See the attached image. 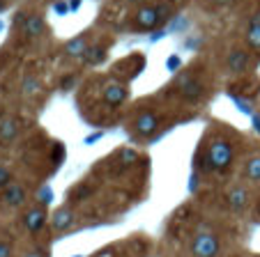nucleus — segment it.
<instances>
[{"mask_svg":"<svg viewBox=\"0 0 260 257\" xmlns=\"http://www.w3.org/2000/svg\"><path fill=\"white\" fill-rule=\"evenodd\" d=\"M0 257H12V243L0 239Z\"/></svg>","mask_w":260,"mask_h":257,"instance_id":"29","label":"nucleus"},{"mask_svg":"<svg viewBox=\"0 0 260 257\" xmlns=\"http://www.w3.org/2000/svg\"><path fill=\"white\" fill-rule=\"evenodd\" d=\"M19 133V122L16 120H3L0 122V140L3 142H12Z\"/></svg>","mask_w":260,"mask_h":257,"instance_id":"14","label":"nucleus"},{"mask_svg":"<svg viewBox=\"0 0 260 257\" xmlns=\"http://www.w3.org/2000/svg\"><path fill=\"white\" fill-rule=\"evenodd\" d=\"M164 34H166V30H157V32L152 34V42H159V39H161Z\"/></svg>","mask_w":260,"mask_h":257,"instance_id":"36","label":"nucleus"},{"mask_svg":"<svg viewBox=\"0 0 260 257\" xmlns=\"http://www.w3.org/2000/svg\"><path fill=\"white\" fill-rule=\"evenodd\" d=\"M53 12L58 16H67L69 14V3H67V0H55V3H53Z\"/></svg>","mask_w":260,"mask_h":257,"instance_id":"25","label":"nucleus"},{"mask_svg":"<svg viewBox=\"0 0 260 257\" xmlns=\"http://www.w3.org/2000/svg\"><path fill=\"white\" fill-rule=\"evenodd\" d=\"M136 159H138V154L134 150H122V152H120V161H122L124 165H127V163H136Z\"/></svg>","mask_w":260,"mask_h":257,"instance_id":"27","label":"nucleus"},{"mask_svg":"<svg viewBox=\"0 0 260 257\" xmlns=\"http://www.w3.org/2000/svg\"><path fill=\"white\" fill-rule=\"evenodd\" d=\"M180 67H182V58H180V55H171V58L166 60V69H168V71L175 74V71H180Z\"/></svg>","mask_w":260,"mask_h":257,"instance_id":"26","label":"nucleus"},{"mask_svg":"<svg viewBox=\"0 0 260 257\" xmlns=\"http://www.w3.org/2000/svg\"><path fill=\"white\" fill-rule=\"evenodd\" d=\"M193 257H216L219 255V239L210 232H201L191 243Z\"/></svg>","mask_w":260,"mask_h":257,"instance_id":"3","label":"nucleus"},{"mask_svg":"<svg viewBox=\"0 0 260 257\" xmlns=\"http://www.w3.org/2000/svg\"><path fill=\"white\" fill-rule=\"evenodd\" d=\"M228 204H231L233 211H242V209L249 204V193H246V189H242V186L233 189L231 193H228Z\"/></svg>","mask_w":260,"mask_h":257,"instance_id":"11","label":"nucleus"},{"mask_svg":"<svg viewBox=\"0 0 260 257\" xmlns=\"http://www.w3.org/2000/svg\"><path fill=\"white\" fill-rule=\"evenodd\" d=\"M246 39H249V44L253 46V49H260V21L251 23L249 32H246Z\"/></svg>","mask_w":260,"mask_h":257,"instance_id":"17","label":"nucleus"},{"mask_svg":"<svg viewBox=\"0 0 260 257\" xmlns=\"http://www.w3.org/2000/svg\"><path fill=\"white\" fill-rule=\"evenodd\" d=\"M205 154L212 170H228L233 163V147L226 140H212Z\"/></svg>","mask_w":260,"mask_h":257,"instance_id":"1","label":"nucleus"},{"mask_svg":"<svg viewBox=\"0 0 260 257\" xmlns=\"http://www.w3.org/2000/svg\"><path fill=\"white\" fill-rule=\"evenodd\" d=\"M249 62H251V58H249V53L246 51H242V49H235V51H231V55H228V69H231V74H244L246 69H249Z\"/></svg>","mask_w":260,"mask_h":257,"instance_id":"9","label":"nucleus"},{"mask_svg":"<svg viewBox=\"0 0 260 257\" xmlns=\"http://www.w3.org/2000/svg\"><path fill=\"white\" fill-rule=\"evenodd\" d=\"M46 218H49V216H46L44 207H32L23 216V225H25V230H28L30 234H37L46 225Z\"/></svg>","mask_w":260,"mask_h":257,"instance_id":"4","label":"nucleus"},{"mask_svg":"<svg viewBox=\"0 0 260 257\" xmlns=\"http://www.w3.org/2000/svg\"><path fill=\"white\" fill-rule=\"evenodd\" d=\"M157 16H159V23L171 21L173 19V5H171V3H159V5H157Z\"/></svg>","mask_w":260,"mask_h":257,"instance_id":"18","label":"nucleus"},{"mask_svg":"<svg viewBox=\"0 0 260 257\" xmlns=\"http://www.w3.org/2000/svg\"><path fill=\"white\" fill-rule=\"evenodd\" d=\"M246 177L253 181H260V159H251L249 163H246Z\"/></svg>","mask_w":260,"mask_h":257,"instance_id":"19","label":"nucleus"},{"mask_svg":"<svg viewBox=\"0 0 260 257\" xmlns=\"http://www.w3.org/2000/svg\"><path fill=\"white\" fill-rule=\"evenodd\" d=\"M25 198H28V193H25L23 184H14V181H12V184L3 191V202H5L7 207H21V204L25 202Z\"/></svg>","mask_w":260,"mask_h":257,"instance_id":"6","label":"nucleus"},{"mask_svg":"<svg viewBox=\"0 0 260 257\" xmlns=\"http://www.w3.org/2000/svg\"><path fill=\"white\" fill-rule=\"evenodd\" d=\"M177 90H180V94L187 101H198V99L203 97V83L198 81L193 74H189V71H184V74H180L177 76Z\"/></svg>","mask_w":260,"mask_h":257,"instance_id":"2","label":"nucleus"},{"mask_svg":"<svg viewBox=\"0 0 260 257\" xmlns=\"http://www.w3.org/2000/svg\"><path fill=\"white\" fill-rule=\"evenodd\" d=\"M10 184H12V172H10V168H7V165H0V189L5 191Z\"/></svg>","mask_w":260,"mask_h":257,"instance_id":"22","label":"nucleus"},{"mask_svg":"<svg viewBox=\"0 0 260 257\" xmlns=\"http://www.w3.org/2000/svg\"><path fill=\"white\" fill-rule=\"evenodd\" d=\"M85 64H102L104 60H106V49H104V46H92V49H90L88 46V51H85V55L83 58Z\"/></svg>","mask_w":260,"mask_h":257,"instance_id":"15","label":"nucleus"},{"mask_svg":"<svg viewBox=\"0 0 260 257\" xmlns=\"http://www.w3.org/2000/svg\"><path fill=\"white\" fill-rule=\"evenodd\" d=\"M37 200H40L42 207H46V204L53 202V191H51V186H49V184H44L40 191H37Z\"/></svg>","mask_w":260,"mask_h":257,"instance_id":"21","label":"nucleus"},{"mask_svg":"<svg viewBox=\"0 0 260 257\" xmlns=\"http://www.w3.org/2000/svg\"><path fill=\"white\" fill-rule=\"evenodd\" d=\"M37 90H40V81H37V78H25L23 81V92L25 94H35Z\"/></svg>","mask_w":260,"mask_h":257,"instance_id":"24","label":"nucleus"},{"mask_svg":"<svg viewBox=\"0 0 260 257\" xmlns=\"http://www.w3.org/2000/svg\"><path fill=\"white\" fill-rule=\"evenodd\" d=\"M124 99H127V88L120 85V83H111L104 88V103H108L111 108L122 106Z\"/></svg>","mask_w":260,"mask_h":257,"instance_id":"7","label":"nucleus"},{"mask_svg":"<svg viewBox=\"0 0 260 257\" xmlns=\"http://www.w3.org/2000/svg\"><path fill=\"white\" fill-rule=\"evenodd\" d=\"M253 131L260 136V115H253Z\"/></svg>","mask_w":260,"mask_h":257,"instance_id":"34","label":"nucleus"},{"mask_svg":"<svg viewBox=\"0 0 260 257\" xmlns=\"http://www.w3.org/2000/svg\"><path fill=\"white\" fill-rule=\"evenodd\" d=\"M85 51H88V39H85L83 34H79L76 39L67 42V46H64V53H67L69 58H83Z\"/></svg>","mask_w":260,"mask_h":257,"instance_id":"12","label":"nucleus"},{"mask_svg":"<svg viewBox=\"0 0 260 257\" xmlns=\"http://www.w3.org/2000/svg\"><path fill=\"white\" fill-rule=\"evenodd\" d=\"M0 30H3V21H0Z\"/></svg>","mask_w":260,"mask_h":257,"instance_id":"39","label":"nucleus"},{"mask_svg":"<svg viewBox=\"0 0 260 257\" xmlns=\"http://www.w3.org/2000/svg\"><path fill=\"white\" fill-rule=\"evenodd\" d=\"M51 156H53V163H55V168H58V165L64 161V145H62V142H55V145H53V154H51Z\"/></svg>","mask_w":260,"mask_h":257,"instance_id":"23","label":"nucleus"},{"mask_svg":"<svg viewBox=\"0 0 260 257\" xmlns=\"http://www.w3.org/2000/svg\"><path fill=\"white\" fill-rule=\"evenodd\" d=\"M187 25H189V21L184 19V16H177V19L171 23V28H168V30H171V32H175V30H184Z\"/></svg>","mask_w":260,"mask_h":257,"instance_id":"28","label":"nucleus"},{"mask_svg":"<svg viewBox=\"0 0 260 257\" xmlns=\"http://www.w3.org/2000/svg\"><path fill=\"white\" fill-rule=\"evenodd\" d=\"M216 3H223V5H228V3H233V0H216Z\"/></svg>","mask_w":260,"mask_h":257,"instance_id":"38","label":"nucleus"},{"mask_svg":"<svg viewBox=\"0 0 260 257\" xmlns=\"http://www.w3.org/2000/svg\"><path fill=\"white\" fill-rule=\"evenodd\" d=\"M74 211L69 207H60L55 209L53 218H51V225H53V230H58V232H64V230H69L74 225Z\"/></svg>","mask_w":260,"mask_h":257,"instance_id":"10","label":"nucleus"},{"mask_svg":"<svg viewBox=\"0 0 260 257\" xmlns=\"http://www.w3.org/2000/svg\"><path fill=\"white\" fill-rule=\"evenodd\" d=\"M23 257H46V255L42 250H30V252H25Z\"/></svg>","mask_w":260,"mask_h":257,"instance_id":"35","label":"nucleus"},{"mask_svg":"<svg viewBox=\"0 0 260 257\" xmlns=\"http://www.w3.org/2000/svg\"><path fill=\"white\" fill-rule=\"evenodd\" d=\"M72 85H76V76H74V74H72V76H67V78L62 81V90L67 92V90H72Z\"/></svg>","mask_w":260,"mask_h":257,"instance_id":"31","label":"nucleus"},{"mask_svg":"<svg viewBox=\"0 0 260 257\" xmlns=\"http://www.w3.org/2000/svg\"><path fill=\"white\" fill-rule=\"evenodd\" d=\"M231 99H233V101H235V106H237V108H240V111H242V113H244V115H251V117H253V115H255V113H253V108H251V103H249V101H246V99H244V97H237V94H235V92H231Z\"/></svg>","mask_w":260,"mask_h":257,"instance_id":"20","label":"nucleus"},{"mask_svg":"<svg viewBox=\"0 0 260 257\" xmlns=\"http://www.w3.org/2000/svg\"><path fill=\"white\" fill-rule=\"evenodd\" d=\"M102 138H104V133H102V131H97V133H90V136L85 138V145H92V142L102 140Z\"/></svg>","mask_w":260,"mask_h":257,"instance_id":"32","label":"nucleus"},{"mask_svg":"<svg viewBox=\"0 0 260 257\" xmlns=\"http://www.w3.org/2000/svg\"><path fill=\"white\" fill-rule=\"evenodd\" d=\"M134 126H136V133H138V136L147 138V136H154V133H157L159 120H157V115H154V113H141Z\"/></svg>","mask_w":260,"mask_h":257,"instance_id":"5","label":"nucleus"},{"mask_svg":"<svg viewBox=\"0 0 260 257\" xmlns=\"http://www.w3.org/2000/svg\"><path fill=\"white\" fill-rule=\"evenodd\" d=\"M132 3H141V0H132Z\"/></svg>","mask_w":260,"mask_h":257,"instance_id":"40","label":"nucleus"},{"mask_svg":"<svg viewBox=\"0 0 260 257\" xmlns=\"http://www.w3.org/2000/svg\"><path fill=\"white\" fill-rule=\"evenodd\" d=\"M5 5H7L5 0H0V10H5Z\"/></svg>","mask_w":260,"mask_h":257,"instance_id":"37","label":"nucleus"},{"mask_svg":"<svg viewBox=\"0 0 260 257\" xmlns=\"http://www.w3.org/2000/svg\"><path fill=\"white\" fill-rule=\"evenodd\" d=\"M134 21H136V25L141 30H152L159 25V16H157V7H141V10L136 12V16H134Z\"/></svg>","mask_w":260,"mask_h":257,"instance_id":"8","label":"nucleus"},{"mask_svg":"<svg viewBox=\"0 0 260 257\" xmlns=\"http://www.w3.org/2000/svg\"><path fill=\"white\" fill-rule=\"evenodd\" d=\"M81 0H69V12H79Z\"/></svg>","mask_w":260,"mask_h":257,"instance_id":"33","label":"nucleus"},{"mask_svg":"<svg viewBox=\"0 0 260 257\" xmlns=\"http://www.w3.org/2000/svg\"><path fill=\"white\" fill-rule=\"evenodd\" d=\"M23 32L28 34V37H40V34L44 32V19H42L40 14L28 16V21H25V25H23Z\"/></svg>","mask_w":260,"mask_h":257,"instance_id":"13","label":"nucleus"},{"mask_svg":"<svg viewBox=\"0 0 260 257\" xmlns=\"http://www.w3.org/2000/svg\"><path fill=\"white\" fill-rule=\"evenodd\" d=\"M90 195H92V186H88V184H79L76 189H72L69 198H72V202H83V200H88Z\"/></svg>","mask_w":260,"mask_h":257,"instance_id":"16","label":"nucleus"},{"mask_svg":"<svg viewBox=\"0 0 260 257\" xmlns=\"http://www.w3.org/2000/svg\"><path fill=\"white\" fill-rule=\"evenodd\" d=\"M25 21H28V14H23V12H19V14L14 16V25H16V28H21V30H23Z\"/></svg>","mask_w":260,"mask_h":257,"instance_id":"30","label":"nucleus"}]
</instances>
